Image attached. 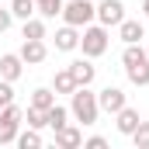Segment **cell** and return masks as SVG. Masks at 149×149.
<instances>
[{
  "label": "cell",
  "instance_id": "8fae6325",
  "mask_svg": "<svg viewBox=\"0 0 149 149\" xmlns=\"http://www.w3.org/2000/svg\"><path fill=\"white\" fill-rule=\"evenodd\" d=\"M24 73V59L17 56V52H3L0 56V80H17V76Z\"/></svg>",
  "mask_w": 149,
  "mask_h": 149
},
{
  "label": "cell",
  "instance_id": "277c9868",
  "mask_svg": "<svg viewBox=\"0 0 149 149\" xmlns=\"http://www.w3.org/2000/svg\"><path fill=\"white\" fill-rule=\"evenodd\" d=\"M63 21L73 24V28H87L90 21H97V7L90 0H66L63 7Z\"/></svg>",
  "mask_w": 149,
  "mask_h": 149
},
{
  "label": "cell",
  "instance_id": "5b68a950",
  "mask_svg": "<svg viewBox=\"0 0 149 149\" xmlns=\"http://www.w3.org/2000/svg\"><path fill=\"white\" fill-rule=\"evenodd\" d=\"M121 21H125V3H121V0H101V3H97V24L118 28Z\"/></svg>",
  "mask_w": 149,
  "mask_h": 149
},
{
  "label": "cell",
  "instance_id": "7c38bea8",
  "mask_svg": "<svg viewBox=\"0 0 149 149\" xmlns=\"http://www.w3.org/2000/svg\"><path fill=\"white\" fill-rule=\"evenodd\" d=\"M139 121H142V118H139V111H135V108H128V104L114 114V128H118L121 135H132V132L139 128Z\"/></svg>",
  "mask_w": 149,
  "mask_h": 149
},
{
  "label": "cell",
  "instance_id": "ffe728a7",
  "mask_svg": "<svg viewBox=\"0 0 149 149\" xmlns=\"http://www.w3.org/2000/svg\"><path fill=\"white\" fill-rule=\"evenodd\" d=\"M24 38H45V17H28L24 28H21Z\"/></svg>",
  "mask_w": 149,
  "mask_h": 149
},
{
  "label": "cell",
  "instance_id": "4fadbf2b",
  "mask_svg": "<svg viewBox=\"0 0 149 149\" xmlns=\"http://www.w3.org/2000/svg\"><path fill=\"white\" fill-rule=\"evenodd\" d=\"M118 38H121L125 45H135V42H142V38H146L142 21H132V17H125V21L118 24Z\"/></svg>",
  "mask_w": 149,
  "mask_h": 149
},
{
  "label": "cell",
  "instance_id": "7a4b0ae2",
  "mask_svg": "<svg viewBox=\"0 0 149 149\" xmlns=\"http://www.w3.org/2000/svg\"><path fill=\"white\" fill-rule=\"evenodd\" d=\"M108 45H111V28H104V24H87V28H80V49H83V56L87 59H97V56H104L108 52Z\"/></svg>",
  "mask_w": 149,
  "mask_h": 149
},
{
  "label": "cell",
  "instance_id": "9c48e42d",
  "mask_svg": "<svg viewBox=\"0 0 149 149\" xmlns=\"http://www.w3.org/2000/svg\"><path fill=\"white\" fill-rule=\"evenodd\" d=\"M56 146H59V149H80V146H83V128L66 121L63 128H56Z\"/></svg>",
  "mask_w": 149,
  "mask_h": 149
},
{
  "label": "cell",
  "instance_id": "cb8c5ba5",
  "mask_svg": "<svg viewBox=\"0 0 149 149\" xmlns=\"http://www.w3.org/2000/svg\"><path fill=\"white\" fill-rule=\"evenodd\" d=\"M0 101H3V104L14 101V83H10V80H0Z\"/></svg>",
  "mask_w": 149,
  "mask_h": 149
},
{
  "label": "cell",
  "instance_id": "4316f807",
  "mask_svg": "<svg viewBox=\"0 0 149 149\" xmlns=\"http://www.w3.org/2000/svg\"><path fill=\"white\" fill-rule=\"evenodd\" d=\"M142 10H146V17H149V0H142Z\"/></svg>",
  "mask_w": 149,
  "mask_h": 149
},
{
  "label": "cell",
  "instance_id": "83f0119b",
  "mask_svg": "<svg viewBox=\"0 0 149 149\" xmlns=\"http://www.w3.org/2000/svg\"><path fill=\"white\" fill-rule=\"evenodd\" d=\"M0 108H3V101H0Z\"/></svg>",
  "mask_w": 149,
  "mask_h": 149
},
{
  "label": "cell",
  "instance_id": "7402d4cb",
  "mask_svg": "<svg viewBox=\"0 0 149 149\" xmlns=\"http://www.w3.org/2000/svg\"><path fill=\"white\" fill-rule=\"evenodd\" d=\"M21 121H28V128H38V132L49 125V121H45V111H38V108H31V104H28V111H24Z\"/></svg>",
  "mask_w": 149,
  "mask_h": 149
},
{
  "label": "cell",
  "instance_id": "2e32d148",
  "mask_svg": "<svg viewBox=\"0 0 149 149\" xmlns=\"http://www.w3.org/2000/svg\"><path fill=\"white\" fill-rule=\"evenodd\" d=\"M52 104H56V90L52 87H38L31 94V108H38V111H49Z\"/></svg>",
  "mask_w": 149,
  "mask_h": 149
},
{
  "label": "cell",
  "instance_id": "52a82bcc",
  "mask_svg": "<svg viewBox=\"0 0 149 149\" xmlns=\"http://www.w3.org/2000/svg\"><path fill=\"white\" fill-rule=\"evenodd\" d=\"M28 66H38V63H45L49 59V49H45V38H24V45H21V52H17Z\"/></svg>",
  "mask_w": 149,
  "mask_h": 149
},
{
  "label": "cell",
  "instance_id": "ba28073f",
  "mask_svg": "<svg viewBox=\"0 0 149 149\" xmlns=\"http://www.w3.org/2000/svg\"><path fill=\"white\" fill-rule=\"evenodd\" d=\"M66 70L73 73L76 87H90V83H94V76H97V66H94V63H90L87 56H83V59H73V63H70Z\"/></svg>",
  "mask_w": 149,
  "mask_h": 149
},
{
  "label": "cell",
  "instance_id": "f1b7e54d",
  "mask_svg": "<svg viewBox=\"0 0 149 149\" xmlns=\"http://www.w3.org/2000/svg\"><path fill=\"white\" fill-rule=\"evenodd\" d=\"M146 52H149V45H146Z\"/></svg>",
  "mask_w": 149,
  "mask_h": 149
},
{
  "label": "cell",
  "instance_id": "484cf974",
  "mask_svg": "<svg viewBox=\"0 0 149 149\" xmlns=\"http://www.w3.org/2000/svg\"><path fill=\"white\" fill-rule=\"evenodd\" d=\"M104 146H108L104 135H90V139H83V149H104Z\"/></svg>",
  "mask_w": 149,
  "mask_h": 149
},
{
  "label": "cell",
  "instance_id": "9a60e30c",
  "mask_svg": "<svg viewBox=\"0 0 149 149\" xmlns=\"http://www.w3.org/2000/svg\"><path fill=\"white\" fill-rule=\"evenodd\" d=\"M10 14H14L17 21H28V17L38 14V3L35 0H10Z\"/></svg>",
  "mask_w": 149,
  "mask_h": 149
},
{
  "label": "cell",
  "instance_id": "d4e9b609",
  "mask_svg": "<svg viewBox=\"0 0 149 149\" xmlns=\"http://www.w3.org/2000/svg\"><path fill=\"white\" fill-rule=\"evenodd\" d=\"M10 24H14V14H10V7H0V35H3Z\"/></svg>",
  "mask_w": 149,
  "mask_h": 149
},
{
  "label": "cell",
  "instance_id": "603a6c76",
  "mask_svg": "<svg viewBox=\"0 0 149 149\" xmlns=\"http://www.w3.org/2000/svg\"><path fill=\"white\" fill-rule=\"evenodd\" d=\"M128 139H132L135 149H149V121H139V128H135Z\"/></svg>",
  "mask_w": 149,
  "mask_h": 149
},
{
  "label": "cell",
  "instance_id": "30bf717a",
  "mask_svg": "<svg viewBox=\"0 0 149 149\" xmlns=\"http://www.w3.org/2000/svg\"><path fill=\"white\" fill-rule=\"evenodd\" d=\"M76 49H80V28L63 21V28L56 31V52H76Z\"/></svg>",
  "mask_w": 149,
  "mask_h": 149
},
{
  "label": "cell",
  "instance_id": "3957f363",
  "mask_svg": "<svg viewBox=\"0 0 149 149\" xmlns=\"http://www.w3.org/2000/svg\"><path fill=\"white\" fill-rule=\"evenodd\" d=\"M21 118H24V111H21L14 101L0 108V146H10V142H17V132H21Z\"/></svg>",
  "mask_w": 149,
  "mask_h": 149
},
{
  "label": "cell",
  "instance_id": "d6986e66",
  "mask_svg": "<svg viewBox=\"0 0 149 149\" xmlns=\"http://www.w3.org/2000/svg\"><path fill=\"white\" fill-rule=\"evenodd\" d=\"M52 90H56V94H73V90H76L73 73H70V70H59V73H56V80H52Z\"/></svg>",
  "mask_w": 149,
  "mask_h": 149
},
{
  "label": "cell",
  "instance_id": "8992f818",
  "mask_svg": "<svg viewBox=\"0 0 149 149\" xmlns=\"http://www.w3.org/2000/svg\"><path fill=\"white\" fill-rule=\"evenodd\" d=\"M97 104H101V111H104V114H118L125 104H128V97H125L121 87H104V90L97 94Z\"/></svg>",
  "mask_w": 149,
  "mask_h": 149
},
{
  "label": "cell",
  "instance_id": "44dd1931",
  "mask_svg": "<svg viewBox=\"0 0 149 149\" xmlns=\"http://www.w3.org/2000/svg\"><path fill=\"white\" fill-rule=\"evenodd\" d=\"M17 146H21V149H38V146H42V135H38V128L17 132Z\"/></svg>",
  "mask_w": 149,
  "mask_h": 149
},
{
  "label": "cell",
  "instance_id": "e0dca14e",
  "mask_svg": "<svg viewBox=\"0 0 149 149\" xmlns=\"http://www.w3.org/2000/svg\"><path fill=\"white\" fill-rule=\"evenodd\" d=\"M45 121H49V128L56 132V128H63L66 121H70V108H63V104H52L49 111H45Z\"/></svg>",
  "mask_w": 149,
  "mask_h": 149
},
{
  "label": "cell",
  "instance_id": "ac0fdd59",
  "mask_svg": "<svg viewBox=\"0 0 149 149\" xmlns=\"http://www.w3.org/2000/svg\"><path fill=\"white\" fill-rule=\"evenodd\" d=\"M35 3H38V14H42L45 21L63 17V7H66V0H35Z\"/></svg>",
  "mask_w": 149,
  "mask_h": 149
},
{
  "label": "cell",
  "instance_id": "6da1fadb",
  "mask_svg": "<svg viewBox=\"0 0 149 149\" xmlns=\"http://www.w3.org/2000/svg\"><path fill=\"white\" fill-rule=\"evenodd\" d=\"M70 114L87 128V125H97V114H101V104H97V94L90 87H76L70 94Z\"/></svg>",
  "mask_w": 149,
  "mask_h": 149
},
{
  "label": "cell",
  "instance_id": "5bb4252c",
  "mask_svg": "<svg viewBox=\"0 0 149 149\" xmlns=\"http://www.w3.org/2000/svg\"><path fill=\"white\" fill-rule=\"evenodd\" d=\"M125 76H128V83H135V87H149V59L139 63V66H125Z\"/></svg>",
  "mask_w": 149,
  "mask_h": 149
}]
</instances>
